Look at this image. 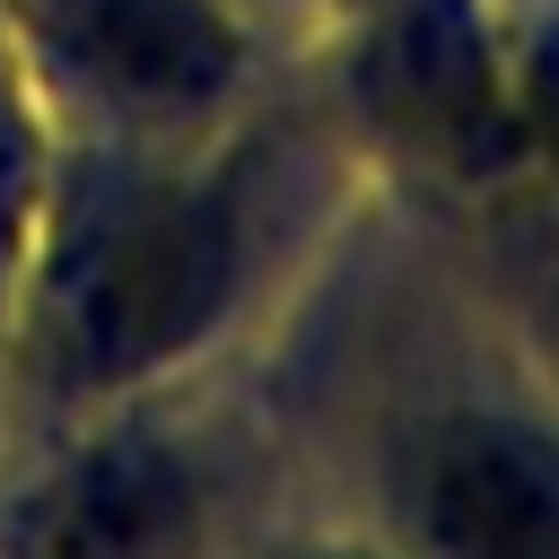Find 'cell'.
<instances>
[{
  "label": "cell",
  "instance_id": "obj_1",
  "mask_svg": "<svg viewBox=\"0 0 559 559\" xmlns=\"http://www.w3.org/2000/svg\"><path fill=\"white\" fill-rule=\"evenodd\" d=\"M236 472L192 384L0 428V559H227Z\"/></svg>",
  "mask_w": 559,
  "mask_h": 559
},
{
  "label": "cell",
  "instance_id": "obj_2",
  "mask_svg": "<svg viewBox=\"0 0 559 559\" xmlns=\"http://www.w3.org/2000/svg\"><path fill=\"white\" fill-rule=\"evenodd\" d=\"M0 79L52 140L166 148L245 122L262 26L236 0H0Z\"/></svg>",
  "mask_w": 559,
  "mask_h": 559
},
{
  "label": "cell",
  "instance_id": "obj_3",
  "mask_svg": "<svg viewBox=\"0 0 559 559\" xmlns=\"http://www.w3.org/2000/svg\"><path fill=\"white\" fill-rule=\"evenodd\" d=\"M384 542L411 559H559V445L498 411H437L384 454Z\"/></svg>",
  "mask_w": 559,
  "mask_h": 559
},
{
  "label": "cell",
  "instance_id": "obj_4",
  "mask_svg": "<svg viewBox=\"0 0 559 559\" xmlns=\"http://www.w3.org/2000/svg\"><path fill=\"white\" fill-rule=\"evenodd\" d=\"M227 559H411L393 542H349V533H306V542H262V550H227Z\"/></svg>",
  "mask_w": 559,
  "mask_h": 559
}]
</instances>
